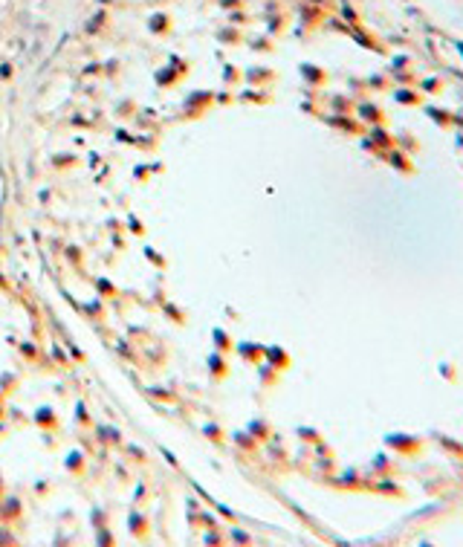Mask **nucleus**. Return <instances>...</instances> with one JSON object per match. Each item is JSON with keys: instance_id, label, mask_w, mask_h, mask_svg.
Here are the masks:
<instances>
[{"instance_id": "1", "label": "nucleus", "mask_w": 463, "mask_h": 547, "mask_svg": "<svg viewBox=\"0 0 463 547\" xmlns=\"http://www.w3.org/2000/svg\"><path fill=\"white\" fill-rule=\"evenodd\" d=\"M388 446L402 452V455H417L423 449V440L420 437H411V434H391L388 437Z\"/></svg>"}, {"instance_id": "2", "label": "nucleus", "mask_w": 463, "mask_h": 547, "mask_svg": "<svg viewBox=\"0 0 463 547\" xmlns=\"http://www.w3.org/2000/svg\"><path fill=\"white\" fill-rule=\"evenodd\" d=\"M397 101H400V104H408V107H417L420 101H423V96L414 93V90H397Z\"/></svg>"}, {"instance_id": "3", "label": "nucleus", "mask_w": 463, "mask_h": 547, "mask_svg": "<svg viewBox=\"0 0 463 547\" xmlns=\"http://www.w3.org/2000/svg\"><path fill=\"white\" fill-rule=\"evenodd\" d=\"M391 162H397V168H400V171H408V174H411V162L405 159V156H400V154L394 156V154H391Z\"/></svg>"}, {"instance_id": "4", "label": "nucleus", "mask_w": 463, "mask_h": 547, "mask_svg": "<svg viewBox=\"0 0 463 547\" xmlns=\"http://www.w3.org/2000/svg\"><path fill=\"white\" fill-rule=\"evenodd\" d=\"M379 489H382V493H388V495H402V493H400V486H397V483H391V481H382V483H379Z\"/></svg>"}, {"instance_id": "5", "label": "nucleus", "mask_w": 463, "mask_h": 547, "mask_svg": "<svg viewBox=\"0 0 463 547\" xmlns=\"http://www.w3.org/2000/svg\"><path fill=\"white\" fill-rule=\"evenodd\" d=\"M440 371H443L446 379H454V368H452V365H440Z\"/></svg>"}, {"instance_id": "6", "label": "nucleus", "mask_w": 463, "mask_h": 547, "mask_svg": "<svg viewBox=\"0 0 463 547\" xmlns=\"http://www.w3.org/2000/svg\"><path fill=\"white\" fill-rule=\"evenodd\" d=\"M457 142H460V148H463V136H460V139H457Z\"/></svg>"}]
</instances>
